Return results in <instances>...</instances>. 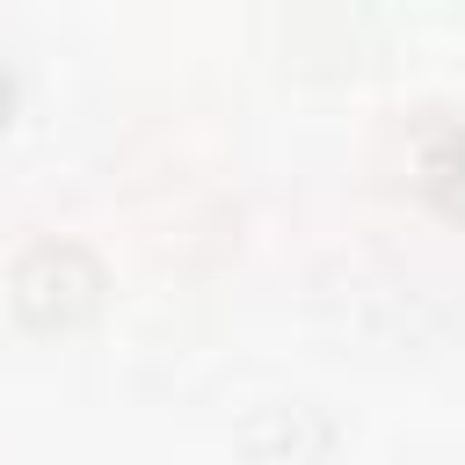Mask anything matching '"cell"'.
Masks as SVG:
<instances>
[{
    "label": "cell",
    "mask_w": 465,
    "mask_h": 465,
    "mask_svg": "<svg viewBox=\"0 0 465 465\" xmlns=\"http://www.w3.org/2000/svg\"><path fill=\"white\" fill-rule=\"evenodd\" d=\"M421 167H429V182H436L450 203H465V124H436V131L421 138Z\"/></svg>",
    "instance_id": "cell-2"
},
{
    "label": "cell",
    "mask_w": 465,
    "mask_h": 465,
    "mask_svg": "<svg viewBox=\"0 0 465 465\" xmlns=\"http://www.w3.org/2000/svg\"><path fill=\"white\" fill-rule=\"evenodd\" d=\"M94 305V262L73 240H36L15 262V312L29 327H65Z\"/></svg>",
    "instance_id": "cell-1"
},
{
    "label": "cell",
    "mask_w": 465,
    "mask_h": 465,
    "mask_svg": "<svg viewBox=\"0 0 465 465\" xmlns=\"http://www.w3.org/2000/svg\"><path fill=\"white\" fill-rule=\"evenodd\" d=\"M0 102H7V73H0Z\"/></svg>",
    "instance_id": "cell-3"
}]
</instances>
